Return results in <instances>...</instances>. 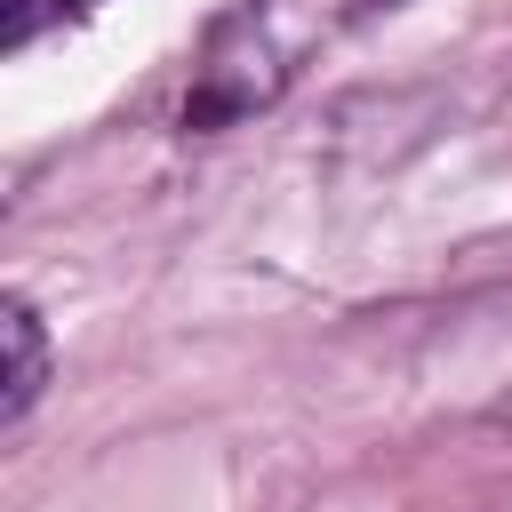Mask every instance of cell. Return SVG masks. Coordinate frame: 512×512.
Instances as JSON below:
<instances>
[{
  "label": "cell",
  "instance_id": "1",
  "mask_svg": "<svg viewBox=\"0 0 512 512\" xmlns=\"http://www.w3.org/2000/svg\"><path fill=\"white\" fill-rule=\"evenodd\" d=\"M0 352H8V368H0V424H24L40 384H48V328H40V312L24 296L0 304Z\"/></svg>",
  "mask_w": 512,
  "mask_h": 512
},
{
  "label": "cell",
  "instance_id": "2",
  "mask_svg": "<svg viewBox=\"0 0 512 512\" xmlns=\"http://www.w3.org/2000/svg\"><path fill=\"white\" fill-rule=\"evenodd\" d=\"M80 8H96V0H0V48H24V40H40L48 24L80 16Z\"/></svg>",
  "mask_w": 512,
  "mask_h": 512
}]
</instances>
